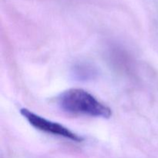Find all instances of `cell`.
I'll list each match as a JSON object with an SVG mask.
<instances>
[{"mask_svg": "<svg viewBox=\"0 0 158 158\" xmlns=\"http://www.w3.org/2000/svg\"><path fill=\"white\" fill-rule=\"evenodd\" d=\"M20 113L23 117L29 122V124L32 125L33 127L39 131L59 136V137H64V138L69 139V140L75 142H82L83 140V137L71 131L66 127L58 123H56V122L46 120L37 114H34L26 108H23L20 110Z\"/></svg>", "mask_w": 158, "mask_h": 158, "instance_id": "obj_2", "label": "cell"}, {"mask_svg": "<svg viewBox=\"0 0 158 158\" xmlns=\"http://www.w3.org/2000/svg\"><path fill=\"white\" fill-rule=\"evenodd\" d=\"M59 106L62 110L75 114L109 119L112 116L110 108L82 89H69L60 94Z\"/></svg>", "mask_w": 158, "mask_h": 158, "instance_id": "obj_1", "label": "cell"}]
</instances>
